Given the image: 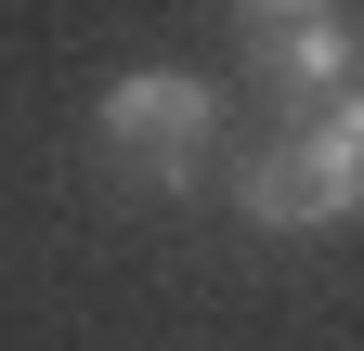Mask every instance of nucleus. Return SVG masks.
I'll list each match as a JSON object with an SVG mask.
<instances>
[{
	"label": "nucleus",
	"instance_id": "nucleus-1",
	"mask_svg": "<svg viewBox=\"0 0 364 351\" xmlns=\"http://www.w3.org/2000/svg\"><path fill=\"white\" fill-rule=\"evenodd\" d=\"M235 208L260 234H338V222H364V92L287 104V130L235 169Z\"/></svg>",
	"mask_w": 364,
	"mask_h": 351
},
{
	"label": "nucleus",
	"instance_id": "nucleus-2",
	"mask_svg": "<svg viewBox=\"0 0 364 351\" xmlns=\"http://www.w3.org/2000/svg\"><path fill=\"white\" fill-rule=\"evenodd\" d=\"M91 130H105V156L130 169V183L182 195L208 169V144H221V104H208V78H182V65H130V78H105Z\"/></svg>",
	"mask_w": 364,
	"mask_h": 351
},
{
	"label": "nucleus",
	"instance_id": "nucleus-3",
	"mask_svg": "<svg viewBox=\"0 0 364 351\" xmlns=\"http://www.w3.org/2000/svg\"><path fill=\"white\" fill-rule=\"evenodd\" d=\"M235 53H247L287 104L351 92V26H338V0H235Z\"/></svg>",
	"mask_w": 364,
	"mask_h": 351
}]
</instances>
